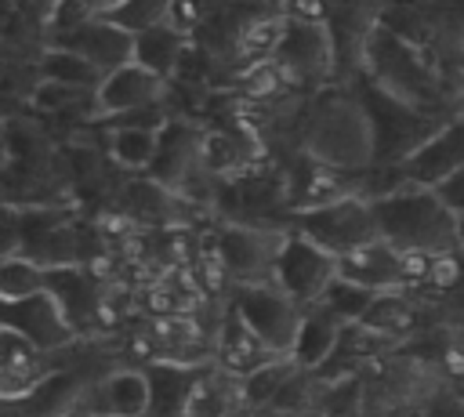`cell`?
Listing matches in <instances>:
<instances>
[{
    "label": "cell",
    "mask_w": 464,
    "mask_h": 417,
    "mask_svg": "<svg viewBox=\"0 0 464 417\" xmlns=\"http://www.w3.org/2000/svg\"><path fill=\"white\" fill-rule=\"evenodd\" d=\"M359 69L366 73V80L377 91L392 94L395 102H402L410 109H420V112H431V116H450L446 112L450 94H446L442 73L431 62V54L399 40L384 25H373V33L366 36Z\"/></svg>",
    "instance_id": "cell-1"
},
{
    "label": "cell",
    "mask_w": 464,
    "mask_h": 417,
    "mask_svg": "<svg viewBox=\"0 0 464 417\" xmlns=\"http://www.w3.org/2000/svg\"><path fill=\"white\" fill-rule=\"evenodd\" d=\"M304 156L330 174L373 167V134L355 91H326L304 116Z\"/></svg>",
    "instance_id": "cell-2"
},
{
    "label": "cell",
    "mask_w": 464,
    "mask_h": 417,
    "mask_svg": "<svg viewBox=\"0 0 464 417\" xmlns=\"http://www.w3.org/2000/svg\"><path fill=\"white\" fill-rule=\"evenodd\" d=\"M373 218L381 239L399 247L402 254H450L457 247V214L431 192L417 185H402L392 196L373 199Z\"/></svg>",
    "instance_id": "cell-3"
},
{
    "label": "cell",
    "mask_w": 464,
    "mask_h": 417,
    "mask_svg": "<svg viewBox=\"0 0 464 417\" xmlns=\"http://www.w3.org/2000/svg\"><path fill=\"white\" fill-rule=\"evenodd\" d=\"M366 120H370V134H373V167H399L417 145H424L450 116H431L420 109H410L402 102H395L392 94L377 91L370 80H362L355 87Z\"/></svg>",
    "instance_id": "cell-4"
},
{
    "label": "cell",
    "mask_w": 464,
    "mask_h": 417,
    "mask_svg": "<svg viewBox=\"0 0 464 417\" xmlns=\"http://www.w3.org/2000/svg\"><path fill=\"white\" fill-rule=\"evenodd\" d=\"M290 232L312 239L315 247L330 250L334 257H341V254H348V250H355L362 243L381 239V228H377V218H373V203L359 199V196H337L330 203L297 210L294 221H290Z\"/></svg>",
    "instance_id": "cell-5"
},
{
    "label": "cell",
    "mask_w": 464,
    "mask_h": 417,
    "mask_svg": "<svg viewBox=\"0 0 464 417\" xmlns=\"http://www.w3.org/2000/svg\"><path fill=\"white\" fill-rule=\"evenodd\" d=\"M286 239V228H272V225H239L228 221L218 239L214 250L232 279V286H250V283H276V257L279 247Z\"/></svg>",
    "instance_id": "cell-6"
},
{
    "label": "cell",
    "mask_w": 464,
    "mask_h": 417,
    "mask_svg": "<svg viewBox=\"0 0 464 417\" xmlns=\"http://www.w3.org/2000/svg\"><path fill=\"white\" fill-rule=\"evenodd\" d=\"M232 312L257 334V341L272 355H290L294 334L301 326L304 308L294 305L276 283H250V286H232L228 294Z\"/></svg>",
    "instance_id": "cell-7"
},
{
    "label": "cell",
    "mask_w": 464,
    "mask_h": 417,
    "mask_svg": "<svg viewBox=\"0 0 464 417\" xmlns=\"http://www.w3.org/2000/svg\"><path fill=\"white\" fill-rule=\"evenodd\" d=\"M334 279H337V257L286 228V239L276 257V286L294 305L312 308V305H319V297L326 294V286Z\"/></svg>",
    "instance_id": "cell-8"
},
{
    "label": "cell",
    "mask_w": 464,
    "mask_h": 417,
    "mask_svg": "<svg viewBox=\"0 0 464 417\" xmlns=\"http://www.w3.org/2000/svg\"><path fill=\"white\" fill-rule=\"evenodd\" d=\"M72 413L83 417H149V377L141 366H120L87 381Z\"/></svg>",
    "instance_id": "cell-9"
},
{
    "label": "cell",
    "mask_w": 464,
    "mask_h": 417,
    "mask_svg": "<svg viewBox=\"0 0 464 417\" xmlns=\"http://www.w3.org/2000/svg\"><path fill=\"white\" fill-rule=\"evenodd\" d=\"M0 326L14 330L18 337H25L44 355H54V352L69 348L72 341H80L76 330L69 326V319L62 315L58 301L47 290L22 297V301H0Z\"/></svg>",
    "instance_id": "cell-10"
},
{
    "label": "cell",
    "mask_w": 464,
    "mask_h": 417,
    "mask_svg": "<svg viewBox=\"0 0 464 417\" xmlns=\"http://www.w3.org/2000/svg\"><path fill=\"white\" fill-rule=\"evenodd\" d=\"M464 167V109L453 112L424 145H417L395 170L406 185L439 189L453 170Z\"/></svg>",
    "instance_id": "cell-11"
},
{
    "label": "cell",
    "mask_w": 464,
    "mask_h": 417,
    "mask_svg": "<svg viewBox=\"0 0 464 417\" xmlns=\"http://www.w3.org/2000/svg\"><path fill=\"white\" fill-rule=\"evenodd\" d=\"M167 98V80L127 62L120 69H112L98 91H94V116L102 120H123V116H134V112H145V109H156L163 105Z\"/></svg>",
    "instance_id": "cell-12"
},
{
    "label": "cell",
    "mask_w": 464,
    "mask_h": 417,
    "mask_svg": "<svg viewBox=\"0 0 464 417\" xmlns=\"http://www.w3.org/2000/svg\"><path fill=\"white\" fill-rule=\"evenodd\" d=\"M276 69L286 73V80H323L337 62H334V44L323 22H290L279 33L276 54H272Z\"/></svg>",
    "instance_id": "cell-13"
},
{
    "label": "cell",
    "mask_w": 464,
    "mask_h": 417,
    "mask_svg": "<svg viewBox=\"0 0 464 417\" xmlns=\"http://www.w3.org/2000/svg\"><path fill=\"white\" fill-rule=\"evenodd\" d=\"M199 149H203V134L188 120H174L170 116L160 127V141H156V160L149 167V181H156L160 189L181 196V189L192 181V174L203 170Z\"/></svg>",
    "instance_id": "cell-14"
},
{
    "label": "cell",
    "mask_w": 464,
    "mask_h": 417,
    "mask_svg": "<svg viewBox=\"0 0 464 417\" xmlns=\"http://www.w3.org/2000/svg\"><path fill=\"white\" fill-rule=\"evenodd\" d=\"M337 276L362 290H373V294L406 290V254L399 247H392L388 239H373V243H362V247L341 254Z\"/></svg>",
    "instance_id": "cell-15"
},
{
    "label": "cell",
    "mask_w": 464,
    "mask_h": 417,
    "mask_svg": "<svg viewBox=\"0 0 464 417\" xmlns=\"http://www.w3.org/2000/svg\"><path fill=\"white\" fill-rule=\"evenodd\" d=\"M51 44H54V47H65V51H72V54H80V58H87L102 76H109L112 69L134 62V36L123 33L120 25H112L105 15L94 18V22H87V25H80V29L69 33V36L51 40Z\"/></svg>",
    "instance_id": "cell-16"
},
{
    "label": "cell",
    "mask_w": 464,
    "mask_h": 417,
    "mask_svg": "<svg viewBox=\"0 0 464 417\" xmlns=\"http://www.w3.org/2000/svg\"><path fill=\"white\" fill-rule=\"evenodd\" d=\"M272 359H283V355H272L257 334L232 312V305L225 301L221 315H218V334H214V363L221 370H228L232 377H250L254 370L268 366Z\"/></svg>",
    "instance_id": "cell-17"
},
{
    "label": "cell",
    "mask_w": 464,
    "mask_h": 417,
    "mask_svg": "<svg viewBox=\"0 0 464 417\" xmlns=\"http://www.w3.org/2000/svg\"><path fill=\"white\" fill-rule=\"evenodd\" d=\"M51 373V363L14 330L0 326V395H25Z\"/></svg>",
    "instance_id": "cell-18"
},
{
    "label": "cell",
    "mask_w": 464,
    "mask_h": 417,
    "mask_svg": "<svg viewBox=\"0 0 464 417\" xmlns=\"http://www.w3.org/2000/svg\"><path fill=\"white\" fill-rule=\"evenodd\" d=\"M341 330H344V323H337V319H334L330 312H323L319 305L304 308L301 326H297L294 344H290V359H294V366L304 370V373L323 370V366L330 363L337 341H341Z\"/></svg>",
    "instance_id": "cell-19"
},
{
    "label": "cell",
    "mask_w": 464,
    "mask_h": 417,
    "mask_svg": "<svg viewBox=\"0 0 464 417\" xmlns=\"http://www.w3.org/2000/svg\"><path fill=\"white\" fill-rule=\"evenodd\" d=\"M185 51H188V36L181 29L167 25V22L134 36V65H141V69H149L163 80L178 76V65L185 58Z\"/></svg>",
    "instance_id": "cell-20"
},
{
    "label": "cell",
    "mask_w": 464,
    "mask_h": 417,
    "mask_svg": "<svg viewBox=\"0 0 464 417\" xmlns=\"http://www.w3.org/2000/svg\"><path fill=\"white\" fill-rule=\"evenodd\" d=\"M40 80H51V83H65V87H76V91H87V94H94L98 91V83L105 80L87 58H80V54H72V51H65V47H47L44 54H40Z\"/></svg>",
    "instance_id": "cell-21"
},
{
    "label": "cell",
    "mask_w": 464,
    "mask_h": 417,
    "mask_svg": "<svg viewBox=\"0 0 464 417\" xmlns=\"http://www.w3.org/2000/svg\"><path fill=\"white\" fill-rule=\"evenodd\" d=\"M156 141H160V131L152 127H109V160L123 170H145L152 167L156 160Z\"/></svg>",
    "instance_id": "cell-22"
},
{
    "label": "cell",
    "mask_w": 464,
    "mask_h": 417,
    "mask_svg": "<svg viewBox=\"0 0 464 417\" xmlns=\"http://www.w3.org/2000/svg\"><path fill=\"white\" fill-rule=\"evenodd\" d=\"M47 290V268L22 257V254H11L0 261V301H22V297H33V294H44Z\"/></svg>",
    "instance_id": "cell-23"
},
{
    "label": "cell",
    "mask_w": 464,
    "mask_h": 417,
    "mask_svg": "<svg viewBox=\"0 0 464 417\" xmlns=\"http://www.w3.org/2000/svg\"><path fill=\"white\" fill-rule=\"evenodd\" d=\"M373 290H362V286H355V283H348V279H334L330 286H326V294L319 297V308L323 312H330L337 323H359L362 315H366V308L373 305Z\"/></svg>",
    "instance_id": "cell-24"
},
{
    "label": "cell",
    "mask_w": 464,
    "mask_h": 417,
    "mask_svg": "<svg viewBox=\"0 0 464 417\" xmlns=\"http://www.w3.org/2000/svg\"><path fill=\"white\" fill-rule=\"evenodd\" d=\"M170 4H174V0H127L123 7L109 11L105 18H109L112 25H120L123 33L138 36V33H149V29L163 25L167 15H170Z\"/></svg>",
    "instance_id": "cell-25"
},
{
    "label": "cell",
    "mask_w": 464,
    "mask_h": 417,
    "mask_svg": "<svg viewBox=\"0 0 464 417\" xmlns=\"http://www.w3.org/2000/svg\"><path fill=\"white\" fill-rule=\"evenodd\" d=\"M294 373H297L294 359H290V355H283V359H272L268 366L254 370L250 377H243V388H246V402H250V410H254V406H268V402L276 399V392H279Z\"/></svg>",
    "instance_id": "cell-26"
},
{
    "label": "cell",
    "mask_w": 464,
    "mask_h": 417,
    "mask_svg": "<svg viewBox=\"0 0 464 417\" xmlns=\"http://www.w3.org/2000/svg\"><path fill=\"white\" fill-rule=\"evenodd\" d=\"M29 102H33L36 109H44V112H69V109H76V105H91V112H94V94L76 91V87H65V83H51V80H40V83L33 87Z\"/></svg>",
    "instance_id": "cell-27"
},
{
    "label": "cell",
    "mask_w": 464,
    "mask_h": 417,
    "mask_svg": "<svg viewBox=\"0 0 464 417\" xmlns=\"http://www.w3.org/2000/svg\"><path fill=\"white\" fill-rule=\"evenodd\" d=\"M18 247H22V214L0 203V261L18 254Z\"/></svg>",
    "instance_id": "cell-28"
},
{
    "label": "cell",
    "mask_w": 464,
    "mask_h": 417,
    "mask_svg": "<svg viewBox=\"0 0 464 417\" xmlns=\"http://www.w3.org/2000/svg\"><path fill=\"white\" fill-rule=\"evenodd\" d=\"M431 192H435V196H439L453 214H464V167H460V170H453V174H450L439 189H431Z\"/></svg>",
    "instance_id": "cell-29"
},
{
    "label": "cell",
    "mask_w": 464,
    "mask_h": 417,
    "mask_svg": "<svg viewBox=\"0 0 464 417\" xmlns=\"http://www.w3.org/2000/svg\"><path fill=\"white\" fill-rule=\"evenodd\" d=\"M420 417H464V392L460 395H431L420 406Z\"/></svg>",
    "instance_id": "cell-30"
},
{
    "label": "cell",
    "mask_w": 464,
    "mask_h": 417,
    "mask_svg": "<svg viewBox=\"0 0 464 417\" xmlns=\"http://www.w3.org/2000/svg\"><path fill=\"white\" fill-rule=\"evenodd\" d=\"M14 116H18V98L0 91V127H4V123H11Z\"/></svg>",
    "instance_id": "cell-31"
},
{
    "label": "cell",
    "mask_w": 464,
    "mask_h": 417,
    "mask_svg": "<svg viewBox=\"0 0 464 417\" xmlns=\"http://www.w3.org/2000/svg\"><path fill=\"white\" fill-rule=\"evenodd\" d=\"M11 163V149H7V131L0 127V170Z\"/></svg>",
    "instance_id": "cell-32"
},
{
    "label": "cell",
    "mask_w": 464,
    "mask_h": 417,
    "mask_svg": "<svg viewBox=\"0 0 464 417\" xmlns=\"http://www.w3.org/2000/svg\"><path fill=\"white\" fill-rule=\"evenodd\" d=\"M98 4H102V11H105V15H109V11H116V7H123V4H127V0H98Z\"/></svg>",
    "instance_id": "cell-33"
},
{
    "label": "cell",
    "mask_w": 464,
    "mask_h": 417,
    "mask_svg": "<svg viewBox=\"0 0 464 417\" xmlns=\"http://www.w3.org/2000/svg\"><path fill=\"white\" fill-rule=\"evenodd\" d=\"M65 417H76V413H65Z\"/></svg>",
    "instance_id": "cell-34"
},
{
    "label": "cell",
    "mask_w": 464,
    "mask_h": 417,
    "mask_svg": "<svg viewBox=\"0 0 464 417\" xmlns=\"http://www.w3.org/2000/svg\"><path fill=\"white\" fill-rule=\"evenodd\" d=\"M76 417H83V413H76Z\"/></svg>",
    "instance_id": "cell-35"
},
{
    "label": "cell",
    "mask_w": 464,
    "mask_h": 417,
    "mask_svg": "<svg viewBox=\"0 0 464 417\" xmlns=\"http://www.w3.org/2000/svg\"><path fill=\"white\" fill-rule=\"evenodd\" d=\"M460 392H464V384H460Z\"/></svg>",
    "instance_id": "cell-36"
}]
</instances>
